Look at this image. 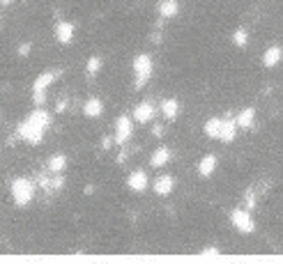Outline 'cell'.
<instances>
[{
  "label": "cell",
  "mask_w": 283,
  "mask_h": 264,
  "mask_svg": "<svg viewBox=\"0 0 283 264\" xmlns=\"http://www.w3.org/2000/svg\"><path fill=\"white\" fill-rule=\"evenodd\" d=\"M49 120H51V115L46 113V110H35V113L19 126L21 138H25L30 145H40L42 138H44L46 126H49Z\"/></svg>",
  "instance_id": "cell-1"
},
{
  "label": "cell",
  "mask_w": 283,
  "mask_h": 264,
  "mask_svg": "<svg viewBox=\"0 0 283 264\" xmlns=\"http://www.w3.org/2000/svg\"><path fill=\"white\" fill-rule=\"evenodd\" d=\"M12 195H14V202L19 204V207H23V204H28L30 200H32V195H35V186H32L30 180L19 177V180H14V184H12Z\"/></svg>",
  "instance_id": "cell-2"
},
{
  "label": "cell",
  "mask_w": 283,
  "mask_h": 264,
  "mask_svg": "<svg viewBox=\"0 0 283 264\" xmlns=\"http://www.w3.org/2000/svg\"><path fill=\"white\" fill-rule=\"evenodd\" d=\"M134 74H136V83L134 87L136 90H140L145 83H148V78L152 76V60H150V55H138L134 60Z\"/></svg>",
  "instance_id": "cell-3"
},
{
  "label": "cell",
  "mask_w": 283,
  "mask_h": 264,
  "mask_svg": "<svg viewBox=\"0 0 283 264\" xmlns=\"http://www.w3.org/2000/svg\"><path fill=\"white\" fill-rule=\"evenodd\" d=\"M230 221H233V225L242 234H251L256 230V223H254V218H251V214H249V209H235L233 214H230Z\"/></svg>",
  "instance_id": "cell-4"
},
{
  "label": "cell",
  "mask_w": 283,
  "mask_h": 264,
  "mask_svg": "<svg viewBox=\"0 0 283 264\" xmlns=\"http://www.w3.org/2000/svg\"><path fill=\"white\" fill-rule=\"evenodd\" d=\"M55 80V74L53 71H46V74L37 76L35 80V104H44L46 101V87Z\"/></svg>",
  "instance_id": "cell-5"
},
{
  "label": "cell",
  "mask_w": 283,
  "mask_h": 264,
  "mask_svg": "<svg viewBox=\"0 0 283 264\" xmlns=\"http://www.w3.org/2000/svg\"><path fill=\"white\" fill-rule=\"evenodd\" d=\"M281 60H283V49L278 44L269 46V49L265 51V55H263V65L267 67V69H274Z\"/></svg>",
  "instance_id": "cell-6"
},
{
  "label": "cell",
  "mask_w": 283,
  "mask_h": 264,
  "mask_svg": "<svg viewBox=\"0 0 283 264\" xmlns=\"http://www.w3.org/2000/svg\"><path fill=\"white\" fill-rule=\"evenodd\" d=\"M235 134H237V122H235L233 117H224V122H221V134H219V140H224V143H233Z\"/></svg>",
  "instance_id": "cell-7"
},
{
  "label": "cell",
  "mask_w": 283,
  "mask_h": 264,
  "mask_svg": "<svg viewBox=\"0 0 283 264\" xmlns=\"http://www.w3.org/2000/svg\"><path fill=\"white\" fill-rule=\"evenodd\" d=\"M55 39H58L60 44H69V41L74 39V25L67 23V21L58 23L55 25Z\"/></svg>",
  "instance_id": "cell-8"
},
{
  "label": "cell",
  "mask_w": 283,
  "mask_h": 264,
  "mask_svg": "<svg viewBox=\"0 0 283 264\" xmlns=\"http://www.w3.org/2000/svg\"><path fill=\"white\" fill-rule=\"evenodd\" d=\"M134 117H136V122H143V124H148V122L154 117V106L150 104V101H143V104H138V108L134 110Z\"/></svg>",
  "instance_id": "cell-9"
},
{
  "label": "cell",
  "mask_w": 283,
  "mask_h": 264,
  "mask_svg": "<svg viewBox=\"0 0 283 264\" xmlns=\"http://www.w3.org/2000/svg\"><path fill=\"white\" fill-rule=\"evenodd\" d=\"M173 186H175V180L170 177V174H161V177H157V182H154V191H157V195H170Z\"/></svg>",
  "instance_id": "cell-10"
},
{
  "label": "cell",
  "mask_w": 283,
  "mask_h": 264,
  "mask_svg": "<svg viewBox=\"0 0 283 264\" xmlns=\"http://www.w3.org/2000/svg\"><path fill=\"white\" fill-rule=\"evenodd\" d=\"M127 184H129L131 191H138V193H140V191L148 189V174L140 172V170H138V172H131L129 180H127Z\"/></svg>",
  "instance_id": "cell-11"
},
{
  "label": "cell",
  "mask_w": 283,
  "mask_h": 264,
  "mask_svg": "<svg viewBox=\"0 0 283 264\" xmlns=\"http://www.w3.org/2000/svg\"><path fill=\"white\" fill-rule=\"evenodd\" d=\"M131 136V122L129 117H120L118 120V131H115V140L118 143H127Z\"/></svg>",
  "instance_id": "cell-12"
},
{
  "label": "cell",
  "mask_w": 283,
  "mask_h": 264,
  "mask_svg": "<svg viewBox=\"0 0 283 264\" xmlns=\"http://www.w3.org/2000/svg\"><path fill=\"white\" fill-rule=\"evenodd\" d=\"M235 122H237L239 129H249V126H254V122H256V110H254V108H244L242 113L235 117Z\"/></svg>",
  "instance_id": "cell-13"
},
{
  "label": "cell",
  "mask_w": 283,
  "mask_h": 264,
  "mask_svg": "<svg viewBox=\"0 0 283 264\" xmlns=\"http://www.w3.org/2000/svg\"><path fill=\"white\" fill-rule=\"evenodd\" d=\"M214 168H217V156H214V154L203 156V161H200V165H198L200 177H209V174L214 172Z\"/></svg>",
  "instance_id": "cell-14"
},
{
  "label": "cell",
  "mask_w": 283,
  "mask_h": 264,
  "mask_svg": "<svg viewBox=\"0 0 283 264\" xmlns=\"http://www.w3.org/2000/svg\"><path fill=\"white\" fill-rule=\"evenodd\" d=\"M178 12H180V3H178V0H164V3L159 5V14L164 16V19H173Z\"/></svg>",
  "instance_id": "cell-15"
},
{
  "label": "cell",
  "mask_w": 283,
  "mask_h": 264,
  "mask_svg": "<svg viewBox=\"0 0 283 264\" xmlns=\"http://www.w3.org/2000/svg\"><path fill=\"white\" fill-rule=\"evenodd\" d=\"M161 110H164L166 120H175V117H178V113H180V104H178V99H166V101H164V106H161Z\"/></svg>",
  "instance_id": "cell-16"
},
{
  "label": "cell",
  "mask_w": 283,
  "mask_h": 264,
  "mask_svg": "<svg viewBox=\"0 0 283 264\" xmlns=\"http://www.w3.org/2000/svg\"><path fill=\"white\" fill-rule=\"evenodd\" d=\"M221 117H212V120L205 122V134L209 136V138H219V134H221Z\"/></svg>",
  "instance_id": "cell-17"
},
{
  "label": "cell",
  "mask_w": 283,
  "mask_h": 264,
  "mask_svg": "<svg viewBox=\"0 0 283 264\" xmlns=\"http://www.w3.org/2000/svg\"><path fill=\"white\" fill-rule=\"evenodd\" d=\"M168 161H170V152L166 150V147H159V150L152 154V161H150V163H152L154 168H161V165L168 163Z\"/></svg>",
  "instance_id": "cell-18"
},
{
  "label": "cell",
  "mask_w": 283,
  "mask_h": 264,
  "mask_svg": "<svg viewBox=\"0 0 283 264\" xmlns=\"http://www.w3.org/2000/svg\"><path fill=\"white\" fill-rule=\"evenodd\" d=\"M83 110H85V115H88V117H99L101 110H104V106H101L99 99H90L88 104H85Z\"/></svg>",
  "instance_id": "cell-19"
},
{
  "label": "cell",
  "mask_w": 283,
  "mask_h": 264,
  "mask_svg": "<svg viewBox=\"0 0 283 264\" xmlns=\"http://www.w3.org/2000/svg\"><path fill=\"white\" fill-rule=\"evenodd\" d=\"M65 163H67L65 156L55 154V156H51V159H49V170H51V172H60V170L65 168Z\"/></svg>",
  "instance_id": "cell-20"
},
{
  "label": "cell",
  "mask_w": 283,
  "mask_h": 264,
  "mask_svg": "<svg viewBox=\"0 0 283 264\" xmlns=\"http://www.w3.org/2000/svg\"><path fill=\"white\" fill-rule=\"evenodd\" d=\"M233 41H235V46H237V49H244V46L249 44V32L244 30V28H237V30H235V35H233Z\"/></svg>",
  "instance_id": "cell-21"
},
{
  "label": "cell",
  "mask_w": 283,
  "mask_h": 264,
  "mask_svg": "<svg viewBox=\"0 0 283 264\" xmlns=\"http://www.w3.org/2000/svg\"><path fill=\"white\" fill-rule=\"evenodd\" d=\"M99 67H101L99 58H90V60H88V71H90V74H97V71H99Z\"/></svg>",
  "instance_id": "cell-22"
},
{
  "label": "cell",
  "mask_w": 283,
  "mask_h": 264,
  "mask_svg": "<svg viewBox=\"0 0 283 264\" xmlns=\"http://www.w3.org/2000/svg\"><path fill=\"white\" fill-rule=\"evenodd\" d=\"M221 253V250L217 248V246H209V248H205V250H200V255H203V257H217V255Z\"/></svg>",
  "instance_id": "cell-23"
},
{
  "label": "cell",
  "mask_w": 283,
  "mask_h": 264,
  "mask_svg": "<svg viewBox=\"0 0 283 264\" xmlns=\"http://www.w3.org/2000/svg\"><path fill=\"white\" fill-rule=\"evenodd\" d=\"M244 202H246V209H254V207H256L254 191H246V195H244Z\"/></svg>",
  "instance_id": "cell-24"
},
{
  "label": "cell",
  "mask_w": 283,
  "mask_h": 264,
  "mask_svg": "<svg viewBox=\"0 0 283 264\" xmlns=\"http://www.w3.org/2000/svg\"><path fill=\"white\" fill-rule=\"evenodd\" d=\"M19 53H21V55H28V53H30V44H23V46H21Z\"/></svg>",
  "instance_id": "cell-25"
},
{
  "label": "cell",
  "mask_w": 283,
  "mask_h": 264,
  "mask_svg": "<svg viewBox=\"0 0 283 264\" xmlns=\"http://www.w3.org/2000/svg\"><path fill=\"white\" fill-rule=\"evenodd\" d=\"M0 3H3V5H10V3H12V0H0Z\"/></svg>",
  "instance_id": "cell-26"
}]
</instances>
